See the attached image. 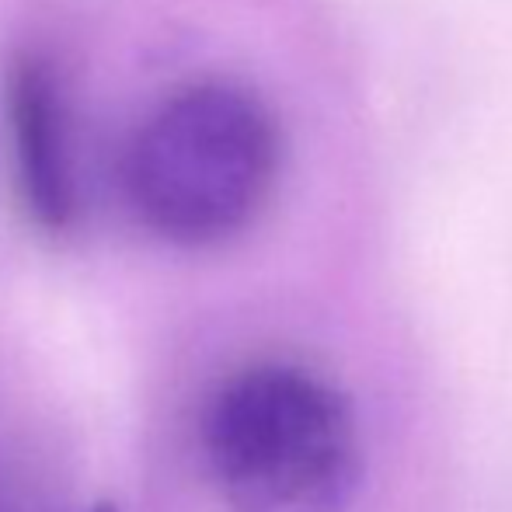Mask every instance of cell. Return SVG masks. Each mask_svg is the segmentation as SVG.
Instances as JSON below:
<instances>
[{"label": "cell", "instance_id": "1", "mask_svg": "<svg viewBox=\"0 0 512 512\" xmlns=\"http://www.w3.org/2000/svg\"><path fill=\"white\" fill-rule=\"evenodd\" d=\"M279 164L272 108L237 81H196L171 91L129 136L122 189L154 237L213 248L258 220Z\"/></svg>", "mask_w": 512, "mask_h": 512}, {"label": "cell", "instance_id": "2", "mask_svg": "<svg viewBox=\"0 0 512 512\" xmlns=\"http://www.w3.org/2000/svg\"><path fill=\"white\" fill-rule=\"evenodd\" d=\"M206 464L230 512H345L363 485L356 408L293 363H258L213 394Z\"/></svg>", "mask_w": 512, "mask_h": 512}, {"label": "cell", "instance_id": "3", "mask_svg": "<svg viewBox=\"0 0 512 512\" xmlns=\"http://www.w3.org/2000/svg\"><path fill=\"white\" fill-rule=\"evenodd\" d=\"M7 112L14 168L25 209L46 234H67L77 220V185L70 168L67 108L56 74L42 56L25 53L7 74Z\"/></svg>", "mask_w": 512, "mask_h": 512}, {"label": "cell", "instance_id": "4", "mask_svg": "<svg viewBox=\"0 0 512 512\" xmlns=\"http://www.w3.org/2000/svg\"><path fill=\"white\" fill-rule=\"evenodd\" d=\"M88 512H119V509H115V506H108V502H102V506H91Z\"/></svg>", "mask_w": 512, "mask_h": 512}, {"label": "cell", "instance_id": "5", "mask_svg": "<svg viewBox=\"0 0 512 512\" xmlns=\"http://www.w3.org/2000/svg\"><path fill=\"white\" fill-rule=\"evenodd\" d=\"M0 512H4V506H0Z\"/></svg>", "mask_w": 512, "mask_h": 512}]
</instances>
